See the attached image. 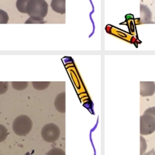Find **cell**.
<instances>
[{
  "instance_id": "6da1fadb",
  "label": "cell",
  "mask_w": 155,
  "mask_h": 155,
  "mask_svg": "<svg viewBox=\"0 0 155 155\" xmlns=\"http://www.w3.org/2000/svg\"><path fill=\"white\" fill-rule=\"evenodd\" d=\"M48 12V4L45 0H30L27 5V13L30 17L44 19Z\"/></svg>"
},
{
  "instance_id": "7a4b0ae2",
  "label": "cell",
  "mask_w": 155,
  "mask_h": 155,
  "mask_svg": "<svg viewBox=\"0 0 155 155\" xmlns=\"http://www.w3.org/2000/svg\"><path fill=\"white\" fill-rule=\"evenodd\" d=\"M33 127V122L28 116L21 115L16 117L12 124V130L13 132L18 136L27 135L30 134Z\"/></svg>"
},
{
  "instance_id": "3957f363",
  "label": "cell",
  "mask_w": 155,
  "mask_h": 155,
  "mask_svg": "<svg viewBox=\"0 0 155 155\" xmlns=\"http://www.w3.org/2000/svg\"><path fill=\"white\" fill-rule=\"evenodd\" d=\"M41 136L44 141L48 143H53L59 139L61 130L56 124H48L42 128Z\"/></svg>"
},
{
  "instance_id": "277c9868",
  "label": "cell",
  "mask_w": 155,
  "mask_h": 155,
  "mask_svg": "<svg viewBox=\"0 0 155 155\" xmlns=\"http://www.w3.org/2000/svg\"><path fill=\"white\" fill-rule=\"evenodd\" d=\"M155 131V117L150 114L140 116V134L150 135Z\"/></svg>"
},
{
  "instance_id": "5b68a950",
  "label": "cell",
  "mask_w": 155,
  "mask_h": 155,
  "mask_svg": "<svg viewBox=\"0 0 155 155\" xmlns=\"http://www.w3.org/2000/svg\"><path fill=\"white\" fill-rule=\"evenodd\" d=\"M155 92V83L153 81H141L140 95L141 96H151Z\"/></svg>"
},
{
  "instance_id": "8992f818",
  "label": "cell",
  "mask_w": 155,
  "mask_h": 155,
  "mask_svg": "<svg viewBox=\"0 0 155 155\" xmlns=\"http://www.w3.org/2000/svg\"><path fill=\"white\" fill-rule=\"evenodd\" d=\"M66 94L65 92H61L57 95L54 101V106L56 109L59 113H64L66 111Z\"/></svg>"
},
{
  "instance_id": "52a82bcc",
  "label": "cell",
  "mask_w": 155,
  "mask_h": 155,
  "mask_svg": "<svg viewBox=\"0 0 155 155\" xmlns=\"http://www.w3.org/2000/svg\"><path fill=\"white\" fill-rule=\"evenodd\" d=\"M66 0H51V6L54 12L64 14L66 12Z\"/></svg>"
},
{
  "instance_id": "ba28073f",
  "label": "cell",
  "mask_w": 155,
  "mask_h": 155,
  "mask_svg": "<svg viewBox=\"0 0 155 155\" xmlns=\"http://www.w3.org/2000/svg\"><path fill=\"white\" fill-rule=\"evenodd\" d=\"M140 20L143 23H147L151 20L152 14L150 10L147 6L144 5H140Z\"/></svg>"
},
{
  "instance_id": "9c48e42d",
  "label": "cell",
  "mask_w": 155,
  "mask_h": 155,
  "mask_svg": "<svg viewBox=\"0 0 155 155\" xmlns=\"http://www.w3.org/2000/svg\"><path fill=\"white\" fill-rule=\"evenodd\" d=\"M30 0H17L16 1V8L22 13H27V7Z\"/></svg>"
},
{
  "instance_id": "30bf717a",
  "label": "cell",
  "mask_w": 155,
  "mask_h": 155,
  "mask_svg": "<svg viewBox=\"0 0 155 155\" xmlns=\"http://www.w3.org/2000/svg\"><path fill=\"white\" fill-rule=\"evenodd\" d=\"M51 82L50 81H33L32 85L34 86V88L39 91H42V90L46 89L50 85Z\"/></svg>"
},
{
  "instance_id": "8fae6325",
  "label": "cell",
  "mask_w": 155,
  "mask_h": 155,
  "mask_svg": "<svg viewBox=\"0 0 155 155\" xmlns=\"http://www.w3.org/2000/svg\"><path fill=\"white\" fill-rule=\"evenodd\" d=\"M12 86L14 89L18 91H22L27 88L28 86V82L27 81H12Z\"/></svg>"
},
{
  "instance_id": "7c38bea8",
  "label": "cell",
  "mask_w": 155,
  "mask_h": 155,
  "mask_svg": "<svg viewBox=\"0 0 155 155\" xmlns=\"http://www.w3.org/2000/svg\"><path fill=\"white\" fill-rule=\"evenodd\" d=\"M8 136V130L6 127L0 124V143H2L6 139Z\"/></svg>"
},
{
  "instance_id": "4fadbf2b",
  "label": "cell",
  "mask_w": 155,
  "mask_h": 155,
  "mask_svg": "<svg viewBox=\"0 0 155 155\" xmlns=\"http://www.w3.org/2000/svg\"><path fill=\"white\" fill-rule=\"evenodd\" d=\"M9 21V16L7 12L0 9V24H6Z\"/></svg>"
},
{
  "instance_id": "5bb4252c",
  "label": "cell",
  "mask_w": 155,
  "mask_h": 155,
  "mask_svg": "<svg viewBox=\"0 0 155 155\" xmlns=\"http://www.w3.org/2000/svg\"><path fill=\"white\" fill-rule=\"evenodd\" d=\"M9 88V83L7 81H0V95L5 93Z\"/></svg>"
},
{
  "instance_id": "9a60e30c",
  "label": "cell",
  "mask_w": 155,
  "mask_h": 155,
  "mask_svg": "<svg viewBox=\"0 0 155 155\" xmlns=\"http://www.w3.org/2000/svg\"><path fill=\"white\" fill-rule=\"evenodd\" d=\"M25 23H44V19L41 18H37V17H30L27 19Z\"/></svg>"
},
{
  "instance_id": "2e32d148",
  "label": "cell",
  "mask_w": 155,
  "mask_h": 155,
  "mask_svg": "<svg viewBox=\"0 0 155 155\" xmlns=\"http://www.w3.org/2000/svg\"><path fill=\"white\" fill-rule=\"evenodd\" d=\"M140 144H141V152L140 153H143V152L145 151V150L147 149V143L145 140L143 139V137H140Z\"/></svg>"
},
{
  "instance_id": "e0dca14e",
  "label": "cell",
  "mask_w": 155,
  "mask_h": 155,
  "mask_svg": "<svg viewBox=\"0 0 155 155\" xmlns=\"http://www.w3.org/2000/svg\"><path fill=\"white\" fill-rule=\"evenodd\" d=\"M143 114H150L151 115V116H153V117H155V107L148 108L146 111L144 112Z\"/></svg>"
}]
</instances>
